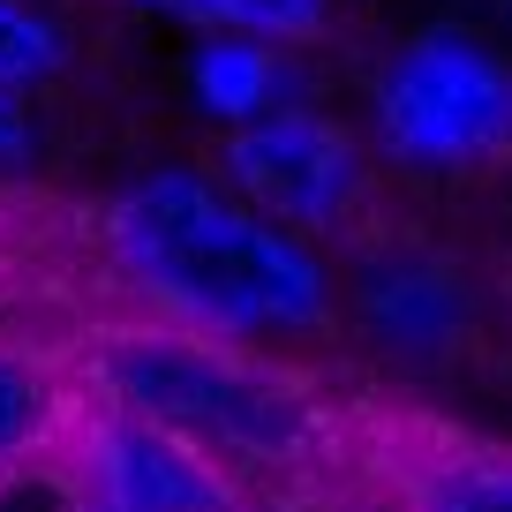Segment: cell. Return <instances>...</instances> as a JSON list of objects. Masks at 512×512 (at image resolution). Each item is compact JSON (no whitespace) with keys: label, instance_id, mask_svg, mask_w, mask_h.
Wrapping results in <instances>:
<instances>
[{"label":"cell","instance_id":"7a4b0ae2","mask_svg":"<svg viewBox=\"0 0 512 512\" xmlns=\"http://www.w3.org/2000/svg\"><path fill=\"white\" fill-rule=\"evenodd\" d=\"M91 407L136 415L196 445L234 482H309L354 460L347 415L309 369L234 339L174 332V324H106L76 347Z\"/></svg>","mask_w":512,"mask_h":512},{"label":"cell","instance_id":"9c48e42d","mask_svg":"<svg viewBox=\"0 0 512 512\" xmlns=\"http://www.w3.org/2000/svg\"><path fill=\"white\" fill-rule=\"evenodd\" d=\"M189 98L234 136L264 113L302 106V61H294V46H264V38H196Z\"/></svg>","mask_w":512,"mask_h":512},{"label":"cell","instance_id":"5bb4252c","mask_svg":"<svg viewBox=\"0 0 512 512\" xmlns=\"http://www.w3.org/2000/svg\"><path fill=\"white\" fill-rule=\"evenodd\" d=\"M317 512H362V505H317Z\"/></svg>","mask_w":512,"mask_h":512},{"label":"cell","instance_id":"7c38bea8","mask_svg":"<svg viewBox=\"0 0 512 512\" xmlns=\"http://www.w3.org/2000/svg\"><path fill=\"white\" fill-rule=\"evenodd\" d=\"M0 512H91L83 505V475L76 452H46V460H23L0 475Z\"/></svg>","mask_w":512,"mask_h":512},{"label":"cell","instance_id":"8fae6325","mask_svg":"<svg viewBox=\"0 0 512 512\" xmlns=\"http://www.w3.org/2000/svg\"><path fill=\"white\" fill-rule=\"evenodd\" d=\"M68 68V31L38 8V0H0V83L31 98Z\"/></svg>","mask_w":512,"mask_h":512},{"label":"cell","instance_id":"3957f363","mask_svg":"<svg viewBox=\"0 0 512 512\" xmlns=\"http://www.w3.org/2000/svg\"><path fill=\"white\" fill-rule=\"evenodd\" d=\"M369 136L400 174L422 181L512 166V53L460 23L400 38L369 76Z\"/></svg>","mask_w":512,"mask_h":512},{"label":"cell","instance_id":"4fadbf2b","mask_svg":"<svg viewBox=\"0 0 512 512\" xmlns=\"http://www.w3.org/2000/svg\"><path fill=\"white\" fill-rule=\"evenodd\" d=\"M38 166V121H31V98L0 83V181H23Z\"/></svg>","mask_w":512,"mask_h":512},{"label":"cell","instance_id":"5b68a950","mask_svg":"<svg viewBox=\"0 0 512 512\" xmlns=\"http://www.w3.org/2000/svg\"><path fill=\"white\" fill-rule=\"evenodd\" d=\"M339 309H354V324L400 362H460L482 324V287L430 241H362L339 279Z\"/></svg>","mask_w":512,"mask_h":512},{"label":"cell","instance_id":"6da1fadb","mask_svg":"<svg viewBox=\"0 0 512 512\" xmlns=\"http://www.w3.org/2000/svg\"><path fill=\"white\" fill-rule=\"evenodd\" d=\"M98 249L136 287L151 324L234 347L324 339L339 324V272L317 241L256 219L219 174L151 166L98 211Z\"/></svg>","mask_w":512,"mask_h":512},{"label":"cell","instance_id":"ba28073f","mask_svg":"<svg viewBox=\"0 0 512 512\" xmlns=\"http://www.w3.org/2000/svg\"><path fill=\"white\" fill-rule=\"evenodd\" d=\"M83 415H91V392H83V369L68 354L0 339V475L76 445Z\"/></svg>","mask_w":512,"mask_h":512},{"label":"cell","instance_id":"30bf717a","mask_svg":"<svg viewBox=\"0 0 512 512\" xmlns=\"http://www.w3.org/2000/svg\"><path fill=\"white\" fill-rule=\"evenodd\" d=\"M128 8L196 38H264V46H309L332 23V0H128Z\"/></svg>","mask_w":512,"mask_h":512},{"label":"cell","instance_id":"277c9868","mask_svg":"<svg viewBox=\"0 0 512 512\" xmlns=\"http://www.w3.org/2000/svg\"><path fill=\"white\" fill-rule=\"evenodd\" d=\"M219 181L287 234H347L369 204V144L324 106H287L219 144Z\"/></svg>","mask_w":512,"mask_h":512},{"label":"cell","instance_id":"52a82bcc","mask_svg":"<svg viewBox=\"0 0 512 512\" xmlns=\"http://www.w3.org/2000/svg\"><path fill=\"white\" fill-rule=\"evenodd\" d=\"M377 512H512V445L445 422H384L362 437Z\"/></svg>","mask_w":512,"mask_h":512},{"label":"cell","instance_id":"8992f818","mask_svg":"<svg viewBox=\"0 0 512 512\" xmlns=\"http://www.w3.org/2000/svg\"><path fill=\"white\" fill-rule=\"evenodd\" d=\"M68 452H76L91 512H264V497L234 482L219 460L113 407H91Z\"/></svg>","mask_w":512,"mask_h":512}]
</instances>
